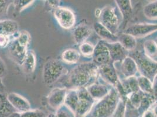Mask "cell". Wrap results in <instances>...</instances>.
<instances>
[{"label":"cell","instance_id":"cell-1","mask_svg":"<svg viewBox=\"0 0 157 117\" xmlns=\"http://www.w3.org/2000/svg\"><path fill=\"white\" fill-rule=\"evenodd\" d=\"M98 73V67L94 63H81L71 72L68 77V83L75 89L86 88L93 84Z\"/></svg>","mask_w":157,"mask_h":117},{"label":"cell","instance_id":"cell-2","mask_svg":"<svg viewBox=\"0 0 157 117\" xmlns=\"http://www.w3.org/2000/svg\"><path fill=\"white\" fill-rule=\"evenodd\" d=\"M67 70L57 59H50L45 63L43 69V80L46 85H52L60 77L66 74Z\"/></svg>","mask_w":157,"mask_h":117},{"label":"cell","instance_id":"cell-3","mask_svg":"<svg viewBox=\"0 0 157 117\" xmlns=\"http://www.w3.org/2000/svg\"><path fill=\"white\" fill-rule=\"evenodd\" d=\"M118 100V93L115 91L109 93L102 98L94 107L93 117H109L116 108Z\"/></svg>","mask_w":157,"mask_h":117},{"label":"cell","instance_id":"cell-4","mask_svg":"<svg viewBox=\"0 0 157 117\" xmlns=\"http://www.w3.org/2000/svg\"><path fill=\"white\" fill-rule=\"evenodd\" d=\"M99 18L100 24L112 33L116 35L121 22L119 11H117L115 8L108 6L101 10Z\"/></svg>","mask_w":157,"mask_h":117},{"label":"cell","instance_id":"cell-5","mask_svg":"<svg viewBox=\"0 0 157 117\" xmlns=\"http://www.w3.org/2000/svg\"><path fill=\"white\" fill-rule=\"evenodd\" d=\"M53 15L60 27L65 29H71L75 24V15L72 9L67 7L56 8L53 10Z\"/></svg>","mask_w":157,"mask_h":117},{"label":"cell","instance_id":"cell-6","mask_svg":"<svg viewBox=\"0 0 157 117\" xmlns=\"http://www.w3.org/2000/svg\"><path fill=\"white\" fill-rule=\"evenodd\" d=\"M136 55L137 65L140 70L148 78L152 77L157 72V63L152 61L147 56H142L140 53Z\"/></svg>","mask_w":157,"mask_h":117},{"label":"cell","instance_id":"cell-7","mask_svg":"<svg viewBox=\"0 0 157 117\" xmlns=\"http://www.w3.org/2000/svg\"><path fill=\"white\" fill-rule=\"evenodd\" d=\"M28 51V47L21 45L17 39L12 40L8 46V52L17 64L22 66Z\"/></svg>","mask_w":157,"mask_h":117},{"label":"cell","instance_id":"cell-8","mask_svg":"<svg viewBox=\"0 0 157 117\" xmlns=\"http://www.w3.org/2000/svg\"><path fill=\"white\" fill-rule=\"evenodd\" d=\"M67 89L66 87L55 88L50 92L47 100L49 105L56 111L64 105Z\"/></svg>","mask_w":157,"mask_h":117},{"label":"cell","instance_id":"cell-9","mask_svg":"<svg viewBox=\"0 0 157 117\" xmlns=\"http://www.w3.org/2000/svg\"><path fill=\"white\" fill-rule=\"evenodd\" d=\"M7 100L17 112L23 113L31 110V104L28 100L21 95L15 92L7 94Z\"/></svg>","mask_w":157,"mask_h":117},{"label":"cell","instance_id":"cell-10","mask_svg":"<svg viewBox=\"0 0 157 117\" xmlns=\"http://www.w3.org/2000/svg\"><path fill=\"white\" fill-rule=\"evenodd\" d=\"M157 31V24H138L128 28L125 33L135 37H143Z\"/></svg>","mask_w":157,"mask_h":117},{"label":"cell","instance_id":"cell-11","mask_svg":"<svg viewBox=\"0 0 157 117\" xmlns=\"http://www.w3.org/2000/svg\"><path fill=\"white\" fill-rule=\"evenodd\" d=\"M93 58L94 63L98 66L109 64L111 60L108 49L102 42H100L94 48Z\"/></svg>","mask_w":157,"mask_h":117},{"label":"cell","instance_id":"cell-12","mask_svg":"<svg viewBox=\"0 0 157 117\" xmlns=\"http://www.w3.org/2000/svg\"><path fill=\"white\" fill-rule=\"evenodd\" d=\"M92 29L90 26L85 22H81L76 26L73 31V36L75 42L78 44L85 42L92 34Z\"/></svg>","mask_w":157,"mask_h":117},{"label":"cell","instance_id":"cell-13","mask_svg":"<svg viewBox=\"0 0 157 117\" xmlns=\"http://www.w3.org/2000/svg\"><path fill=\"white\" fill-rule=\"evenodd\" d=\"M98 71L106 82L113 85H117L119 82L117 73L115 69L109 63L99 66Z\"/></svg>","mask_w":157,"mask_h":117},{"label":"cell","instance_id":"cell-14","mask_svg":"<svg viewBox=\"0 0 157 117\" xmlns=\"http://www.w3.org/2000/svg\"><path fill=\"white\" fill-rule=\"evenodd\" d=\"M104 44L108 49L111 60L120 61L124 60L126 58L125 49L119 42H114L112 43H105Z\"/></svg>","mask_w":157,"mask_h":117},{"label":"cell","instance_id":"cell-15","mask_svg":"<svg viewBox=\"0 0 157 117\" xmlns=\"http://www.w3.org/2000/svg\"><path fill=\"white\" fill-rule=\"evenodd\" d=\"M19 32L18 23L11 20L0 21V33L7 35L10 37Z\"/></svg>","mask_w":157,"mask_h":117},{"label":"cell","instance_id":"cell-16","mask_svg":"<svg viewBox=\"0 0 157 117\" xmlns=\"http://www.w3.org/2000/svg\"><path fill=\"white\" fill-rule=\"evenodd\" d=\"M79 98L76 89H72L67 90L64 105L73 114H75L78 105Z\"/></svg>","mask_w":157,"mask_h":117},{"label":"cell","instance_id":"cell-17","mask_svg":"<svg viewBox=\"0 0 157 117\" xmlns=\"http://www.w3.org/2000/svg\"><path fill=\"white\" fill-rule=\"evenodd\" d=\"M86 89L93 100L102 99L109 93L108 89L104 85L93 83Z\"/></svg>","mask_w":157,"mask_h":117},{"label":"cell","instance_id":"cell-18","mask_svg":"<svg viewBox=\"0 0 157 117\" xmlns=\"http://www.w3.org/2000/svg\"><path fill=\"white\" fill-rule=\"evenodd\" d=\"M36 66V58L35 52L33 50H28L25 58L22 65L23 71L27 74L33 73L35 71Z\"/></svg>","mask_w":157,"mask_h":117},{"label":"cell","instance_id":"cell-19","mask_svg":"<svg viewBox=\"0 0 157 117\" xmlns=\"http://www.w3.org/2000/svg\"><path fill=\"white\" fill-rule=\"evenodd\" d=\"M121 70L125 78L134 76L138 70V66L135 60L131 58H125L122 63Z\"/></svg>","mask_w":157,"mask_h":117},{"label":"cell","instance_id":"cell-20","mask_svg":"<svg viewBox=\"0 0 157 117\" xmlns=\"http://www.w3.org/2000/svg\"><path fill=\"white\" fill-rule=\"evenodd\" d=\"M93 28L98 36L105 40L114 43L118 40V36L112 33L100 22L95 23L93 25Z\"/></svg>","mask_w":157,"mask_h":117},{"label":"cell","instance_id":"cell-21","mask_svg":"<svg viewBox=\"0 0 157 117\" xmlns=\"http://www.w3.org/2000/svg\"><path fill=\"white\" fill-rule=\"evenodd\" d=\"M118 40L125 50L133 51L137 45L135 38L131 35L123 33L118 36Z\"/></svg>","mask_w":157,"mask_h":117},{"label":"cell","instance_id":"cell-22","mask_svg":"<svg viewBox=\"0 0 157 117\" xmlns=\"http://www.w3.org/2000/svg\"><path fill=\"white\" fill-rule=\"evenodd\" d=\"M80 58V53L75 49H67L62 54L63 61L67 64H75Z\"/></svg>","mask_w":157,"mask_h":117},{"label":"cell","instance_id":"cell-23","mask_svg":"<svg viewBox=\"0 0 157 117\" xmlns=\"http://www.w3.org/2000/svg\"><path fill=\"white\" fill-rule=\"evenodd\" d=\"M16 112L7 100V94H0V117H7Z\"/></svg>","mask_w":157,"mask_h":117},{"label":"cell","instance_id":"cell-24","mask_svg":"<svg viewBox=\"0 0 157 117\" xmlns=\"http://www.w3.org/2000/svg\"><path fill=\"white\" fill-rule=\"evenodd\" d=\"M93 101L79 100L78 107L75 112V117H84L92 109Z\"/></svg>","mask_w":157,"mask_h":117},{"label":"cell","instance_id":"cell-25","mask_svg":"<svg viewBox=\"0 0 157 117\" xmlns=\"http://www.w3.org/2000/svg\"><path fill=\"white\" fill-rule=\"evenodd\" d=\"M116 4L120 9L121 13L126 19L128 18L132 12L131 6V1H116Z\"/></svg>","mask_w":157,"mask_h":117},{"label":"cell","instance_id":"cell-26","mask_svg":"<svg viewBox=\"0 0 157 117\" xmlns=\"http://www.w3.org/2000/svg\"><path fill=\"white\" fill-rule=\"evenodd\" d=\"M137 80L139 89L141 91L148 94H151L154 92L153 85L149 78L145 76H141L137 78Z\"/></svg>","mask_w":157,"mask_h":117},{"label":"cell","instance_id":"cell-27","mask_svg":"<svg viewBox=\"0 0 157 117\" xmlns=\"http://www.w3.org/2000/svg\"><path fill=\"white\" fill-rule=\"evenodd\" d=\"M145 53L147 57L154 58L157 56V45L152 40H147L144 44Z\"/></svg>","mask_w":157,"mask_h":117},{"label":"cell","instance_id":"cell-28","mask_svg":"<svg viewBox=\"0 0 157 117\" xmlns=\"http://www.w3.org/2000/svg\"><path fill=\"white\" fill-rule=\"evenodd\" d=\"M144 13L149 19H157V1L146 5L144 8Z\"/></svg>","mask_w":157,"mask_h":117},{"label":"cell","instance_id":"cell-29","mask_svg":"<svg viewBox=\"0 0 157 117\" xmlns=\"http://www.w3.org/2000/svg\"><path fill=\"white\" fill-rule=\"evenodd\" d=\"M35 1L33 0H17L13 1L14 11L16 13H19L26 8L31 6Z\"/></svg>","mask_w":157,"mask_h":117},{"label":"cell","instance_id":"cell-30","mask_svg":"<svg viewBox=\"0 0 157 117\" xmlns=\"http://www.w3.org/2000/svg\"><path fill=\"white\" fill-rule=\"evenodd\" d=\"M94 47L89 42H84L79 46V52L85 56H90L93 55Z\"/></svg>","mask_w":157,"mask_h":117},{"label":"cell","instance_id":"cell-31","mask_svg":"<svg viewBox=\"0 0 157 117\" xmlns=\"http://www.w3.org/2000/svg\"><path fill=\"white\" fill-rule=\"evenodd\" d=\"M128 96H129L128 98L130 103L132 107H134V108H138L140 107L143 96L141 94H140L139 91L137 92H132L129 94Z\"/></svg>","mask_w":157,"mask_h":117},{"label":"cell","instance_id":"cell-32","mask_svg":"<svg viewBox=\"0 0 157 117\" xmlns=\"http://www.w3.org/2000/svg\"><path fill=\"white\" fill-rule=\"evenodd\" d=\"M17 40L21 45L28 48L29 45L31 42V37L29 32L26 31H22L20 32V35L18 38H17Z\"/></svg>","mask_w":157,"mask_h":117},{"label":"cell","instance_id":"cell-33","mask_svg":"<svg viewBox=\"0 0 157 117\" xmlns=\"http://www.w3.org/2000/svg\"><path fill=\"white\" fill-rule=\"evenodd\" d=\"M21 117H47L48 115L44 111L40 110H30L21 113Z\"/></svg>","mask_w":157,"mask_h":117},{"label":"cell","instance_id":"cell-34","mask_svg":"<svg viewBox=\"0 0 157 117\" xmlns=\"http://www.w3.org/2000/svg\"><path fill=\"white\" fill-rule=\"evenodd\" d=\"M76 90L79 100H87L91 101H94L86 87L78 88L76 89Z\"/></svg>","mask_w":157,"mask_h":117},{"label":"cell","instance_id":"cell-35","mask_svg":"<svg viewBox=\"0 0 157 117\" xmlns=\"http://www.w3.org/2000/svg\"><path fill=\"white\" fill-rule=\"evenodd\" d=\"M12 3L9 1L0 0V21L3 20L2 18L7 14L9 6Z\"/></svg>","mask_w":157,"mask_h":117},{"label":"cell","instance_id":"cell-36","mask_svg":"<svg viewBox=\"0 0 157 117\" xmlns=\"http://www.w3.org/2000/svg\"><path fill=\"white\" fill-rule=\"evenodd\" d=\"M153 102V98L151 97H146L143 96V97L142 99L141 103L140 105V108H141V110L145 111L147 109L151 104Z\"/></svg>","mask_w":157,"mask_h":117},{"label":"cell","instance_id":"cell-37","mask_svg":"<svg viewBox=\"0 0 157 117\" xmlns=\"http://www.w3.org/2000/svg\"><path fill=\"white\" fill-rule=\"evenodd\" d=\"M11 40L10 36L0 33V47L5 48L8 46Z\"/></svg>","mask_w":157,"mask_h":117},{"label":"cell","instance_id":"cell-38","mask_svg":"<svg viewBox=\"0 0 157 117\" xmlns=\"http://www.w3.org/2000/svg\"><path fill=\"white\" fill-rule=\"evenodd\" d=\"M46 4L48 7L51 9H53V10L56 9V8H59L60 5V1L58 0H54V1H46Z\"/></svg>","mask_w":157,"mask_h":117},{"label":"cell","instance_id":"cell-39","mask_svg":"<svg viewBox=\"0 0 157 117\" xmlns=\"http://www.w3.org/2000/svg\"><path fill=\"white\" fill-rule=\"evenodd\" d=\"M7 74V67L3 60L0 58V77H4Z\"/></svg>","mask_w":157,"mask_h":117},{"label":"cell","instance_id":"cell-40","mask_svg":"<svg viewBox=\"0 0 157 117\" xmlns=\"http://www.w3.org/2000/svg\"><path fill=\"white\" fill-rule=\"evenodd\" d=\"M61 108L56 111L55 114L56 117H71L69 114L66 111L62 110Z\"/></svg>","mask_w":157,"mask_h":117},{"label":"cell","instance_id":"cell-41","mask_svg":"<svg viewBox=\"0 0 157 117\" xmlns=\"http://www.w3.org/2000/svg\"><path fill=\"white\" fill-rule=\"evenodd\" d=\"M6 87L4 85L2 81V78L0 77V94H6Z\"/></svg>","mask_w":157,"mask_h":117},{"label":"cell","instance_id":"cell-42","mask_svg":"<svg viewBox=\"0 0 157 117\" xmlns=\"http://www.w3.org/2000/svg\"><path fill=\"white\" fill-rule=\"evenodd\" d=\"M143 117H154V114L151 111H147L144 113Z\"/></svg>","mask_w":157,"mask_h":117},{"label":"cell","instance_id":"cell-43","mask_svg":"<svg viewBox=\"0 0 157 117\" xmlns=\"http://www.w3.org/2000/svg\"><path fill=\"white\" fill-rule=\"evenodd\" d=\"M7 117H21V113L18 112H14L13 113H12L11 114H10L9 116Z\"/></svg>","mask_w":157,"mask_h":117},{"label":"cell","instance_id":"cell-44","mask_svg":"<svg viewBox=\"0 0 157 117\" xmlns=\"http://www.w3.org/2000/svg\"><path fill=\"white\" fill-rule=\"evenodd\" d=\"M153 89H154V92L155 93V95L157 96V78H156L154 85H153Z\"/></svg>","mask_w":157,"mask_h":117},{"label":"cell","instance_id":"cell-45","mask_svg":"<svg viewBox=\"0 0 157 117\" xmlns=\"http://www.w3.org/2000/svg\"><path fill=\"white\" fill-rule=\"evenodd\" d=\"M154 114L157 117V105L154 108Z\"/></svg>","mask_w":157,"mask_h":117},{"label":"cell","instance_id":"cell-46","mask_svg":"<svg viewBox=\"0 0 157 117\" xmlns=\"http://www.w3.org/2000/svg\"><path fill=\"white\" fill-rule=\"evenodd\" d=\"M47 117H56V115L54 114H50L48 115Z\"/></svg>","mask_w":157,"mask_h":117}]
</instances>
